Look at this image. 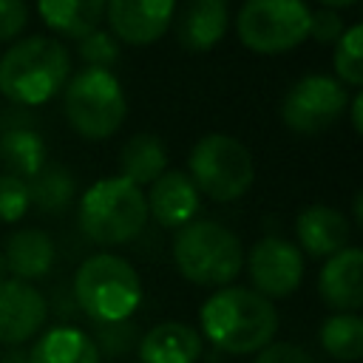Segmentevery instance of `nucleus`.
<instances>
[{
	"mask_svg": "<svg viewBox=\"0 0 363 363\" xmlns=\"http://www.w3.org/2000/svg\"><path fill=\"white\" fill-rule=\"evenodd\" d=\"M204 337L227 354H255L272 343L278 312L272 301L247 286H221L199 309Z\"/></svg>",
	"mask_w": 363,
	"mask_h": 363,
	"instance_id": "nucleus-1",
	"label": "nucleus"
},
{
	"mask_svg": "<svg viewBox=\"0 0 363 363\" xmlns=\"http://www.w3.org/2000/svg\"><path fill=\"white\" fill-rule=\"evenodd\" d=\"M71 74L68 48L54 37H23L0 57V94L14 105H43L65 88Z\"/></svg>",
	"mask_w": 363,
	"mask_h": 363,
	"instance_id": "nucleus-2",
	"label": "nucleus"
},
{
	"mask_svg": "<svg viewBox=\"0 0 363 363\" xmlns=\"http://www.w3.org/2000/svg\"><path fill=\"white\" fill-rule=\"evenodd\" d=\"M173 264L190 284L227 286L244 267V247L233 230L210 218H193L173 235Z\"/></svg>",
	"mask_w": 363,
	"mask_h": 363,
	"instance_id": "nucleus-3",
	"label": "nucleus"
},
{
	"mask_svg": "<svg viewBox=\"0 0 363 363\" xmlns=\"http://www.w3.org/2000/svg\"><path fill=\"white\" fill-rule=\"evenodd\" d=\"M74 298L94 323H122L142 303V281L122 255L96 252L79 264Z\"/></svg>",
	"mask_w": 363,
	"mask_h": 363,
	"instance_id": "nucleus-4",
	"label": "nucleus"
},
{
	"mask_svg": "<svg viewBox=\"0 0 363 363\" xmlns=\"http://www.w3.org/2000/svg\"><path fill=\"white\" fill-rule=\"evenodd\" d=\"M147 221V204L142 187L122 176L94 182L79 199V227L102 247L133 241Z\"/></svg>",
	"mask_w": 363,
	"mask_h": 363,
	"instance_id": "nucleus-5",
	"label": "nucleus"
},
{
	"mask_svg": "<svg viewBox=\"0 0 363 363\" xmlns=\"http://www.w3.org/2000/svg\"><path fill=\"white\" fill-rule=\"evenodd\" d=\"M65 119L85 139H108L119 130L128 102L119 79L105 68H82L65 85Z\"/></svg>",
	"mask_w": 363,
	"mask_h": 363,
	"instance_id": "nucleus-6",
	"label": "nucleus"
},
{
	"mask_svg": "<svg viewBox=\"0 0 363 363\" xmlns=\"http://www.w3.org/2000/svg\"><path fill=\"white\" fill-rule=\"evenodd\" d=\"M187 167L196 190L210 196L213 201L241 199L255 179V162L250 147L230 133L201 136L190 150Z\"/></svg>",
	"mask_w": 363,
	"mask_h": 363,
	"instance_id": "nucleus-7",
	"label": "nucleus"
},
{
	"mask_svg": "<svg viewBox=\"0 0 363 363\" xmlns=\"http://www.w3.org/2000/svg\"><path fill=\"white\" fill-rule=\"evenodd\" d=\"M309 14L303 0H244L235 31L250 51L284 54L309 37Z\"/></svg>",
	"mask_w": 363,
	"mask_h": 363,
	"instance_id": "nucleus-8",
	"label": "nucleus"
},
{
	"mask_svg": "<svg viewBox=\"0 0 363 363\" xmlns=\"http://www.w3.org/2000/svg\"><path fill=\"white\" fill-rule=\"evenodd\" d=\"M346 88L326 74L301 77L281 102V119L295 133H320L346 111Z\"/></svg>",
	"mask_w": 363,
	"mask_h": 363,
	"instance_id": "nucleus-9",
	"label": "nucleus"
},
{
	"mask_svg": "<svg viewBox=\"0 0 363 363\" xmlns=\"http://www.w3.org/2000/svg\"><path fill=\"white\" fill-rule=\"evenodd\" d=\"M247 267H250V281H252L255 292L264 295L267 301L292 295L303 278L301 250L292 241L278 238V235H267V238L255 241L250 250Z\"/></svg>",
	"mask_w": 363,
	"mask_h": 363,
	"instance_id": "nucleus-10",
	"label": "nucleus"
},
{
	"mask_svg": "<svg viewBox=\"0 0 363 363\" xmlns=\"http://www.w3.org/2000/svg\"><path fill=\"white\" fill-rule=\"evenodd\" d=\"M48 318L43 292L17 278L0 281V346H20L40 335Z\"/></svg>",
	"mask_w": 363,
	"mask_h": 363,
	"instance_id": "nucleus-11",
	"label": "nucleus"
},
{
	"mask_svg": "<svg viewBox=\"0 0 363 363\" xmlns=\"http://www.w3.org/2000/svg\"><path fill=\"white\" fill-rule=\"evenodd\" d=\"M176 14V0H105V17L116 40L147 45L159 40Z\"/></svg>",
	"mask_w": 363,
	"mask_h": 363,
	"instance_id": "nucleus-12",
	"label": "nucleus"
},
{
	"mask_svg": "<svg viewBox=\"0 0 363 363\" xmlns=\"http://www.w3.org/2000/svg\"><path fill=\"white\" fill-rule=\"evenodd\" d=\"M320 298L335 312H357L363 306V252L360 247H343L329 255L320 278Z\"/></svg>",
	"mask_w": 363,
	"mask_h": 363,
	"instance_id": "nucleus-13",
	"label": "nucleus"
},
{
	"mask_svg": "<svg viewBox=\"0 0 363 363\" xmlns=\"http://www.w3.org/2000/svg\"><path fill=\"white\" fill-rule=\"evenodd\" d=\"M199 190L182 170H164L145 196L147 216H153L162 227H184L199 213Z\"/></svg>",
	"mask_w": 363,
	"mask_h": 363,
	"instance_id": "nucleus-14",
	"label": "nucleus"
},
{
	"mask_svg": "<svg viewBox=\"0 0 363 363\" xmlns=\"http://www.w3.org/2000/svg\"><path fill=\"white\" fill-rule=\"evenodd\" d=\"M142 363H199L204 352L201 332L182 320L150 326L136 343Z\"/></svg>",
	"mask_w": 363,
	"mask_h": 363,
	"instance_id": "nucleus-15",
	"label": "nucleus"
},
{
	"mask_svg": "<svg viewBox=\"0 0 363 363\" xmlns=\"http://www.w3.org/2000/svg\"><path fill=\"white\" fill-rule=\"evenodd\" d=\"M295 235H298L301 250H306L315 258H329L340 252L343 247H349L352 224L340 210L329 204H312L298 213Z\"/></svg>",
	"mask_w": 363,
	"mask_h": 363,
	"instance_id": "nucleus-16",
	"label": "nucleus"
},
{
	"mask_svg": "<svg viewBox=\"0 0 363 363\" xmlns=\"http://www.w3.org/2000/svg\"><path fill=\"white\" fill-rule=\"evenodd\" d=\"M227 0H187L176 20V37L187 51H210L227 34Z\"/></svg>",
	"mask_w": 363,
	"mask_h": 363,
	"instance_id": "nucleus-17",
	"label": "nucleus"
},
{
	"mask_svg": "<svg viewBox=\"0 0 363 363\" xmlns=\"http://www.w3.org/2000/svg\"><path fill=\"white\" fill-rule=\"evenodd\" d=\"M54 255L57 252H54L51 235L43 230H34V227L14 230L3 247L6 272H11V278H17V281L43 278L54 267Z\"/></svg>",
	"mask_w": 363,
	"mask_h": 363,
	"instance_id": "nucleus-18",
	"label": "nucleus"
},
{
	"mask_svg": "<svg viewBox=\"0 0 363 363\" xmlns=\"http://www.w3.org/2000/svg\"><path fill=\"white\" fill-rule=\"evenodd\" d=\"M26 363H99V352L88 332L77 326H51L37 337Z\"/></svg>",
	"mask_w": 363,
	"mask_h": 363,
	"instance_id": "nucleus-19",
	"label": "nucleus"
},
{
	"mask_svg": "<svg viewBox=\"0 0 363 363\" xmlns=\"http://www.w3.org/2000/svg\"><path fill=\"white\" fill-rule=\"evenodd\" d=\"M122 179L142 187L156 182L167 167V147L156 133H136L119 150Z\"/></svg>",
	"mask_w": 363,
	"mask_h": 363,
	"instance_id": "nucleus-20",
	"label": "nucleus"
},
{
	"mask_svg": "<svg viewBox=\"0 0 363 363\" xmlns=\"http://www.w3.org/2000/svg\"><path fill=\"white\" fill-rule=\"evenodd\" d=\"M0 164L9 176L31 179L45 164V145L28 125H11L0 130Z\"/></svg>",
	"mask_w": 363,
	"mask_h": 363,
	"instance_id": "nucleus-21",
	"label": "nucleus"
},
{
	"mask_svg": "<svg viewBox=\"0 0 363 363\" xmlns=\"http://www.w3.org/2000/svg\"><path fill=\"white\" fill-rule=\"evenodd\" d=\"M37 9L48 28L82 40L105 17V0H37Z\"/></svg>",
	"mask_w": 363,
	"mask_h": 363,
	"instance_id": "nucleus-22",
	"label": "nucleus"
},
{
	"mask_svg": "<svg viewBox=\"0 0 363 363\" xmlns=\"http://www.w3.org/2000/svg\"><path fill=\"white\" fill-rule=\"evenodd\" d=\"M320 346L329 357L352 363L363 357V318L357 312H335L320 326Z\"/></svg>",
	"mask_w": 363,
	"mask_h": 363,
	"instance_id": "nucleus-23",
	"label": "nucleus"
},
{
	"mask_svg": "<svg viewBox=\"0 0 363 363\" xmlns=\"http://www.w3.org/2000/svg\"><path fill=\"white\" fill-rule=\"evenodd\" d=\"M28 199L40 213H60L74 199V176L60 164H43L28 182Z\"/></svg>",
	"mask_w": 363,
	"mask_h": 363,
	"instance_id": "nucleus-24",
	"label": "nucleus"
},
{
	"mask_svg": "<svg viewBox=\"0 0 363 363\" xmlns=\"http://www.w3.org/2000/svg\"><path fill=\"white\" fill-rule=\"evenodd\" d=\"M360 57H363V28L354 23L349 26L340 40L335 43V74H337V82L343 85H352V88H360L363 82V65H360Z\"/></svg>",
	"mask_w": 363,
	"mask_h": 363,
	"instance_id": "nucleus-25",
	"label": "nucleus"
},
{
	"mask_svg": "<svg viewBox=\"0 0 363 363\" xmlns=\"http://www.w3.org/2000/svg\"><path fill=\"white\" fill-rule=\"evenodd\" d=\"M99 357H122L128 354L136 343H139V335H136V326L122 320V323H96V335L91 337Z\"/></svg>",
	"mask_w": 363,
	"mask_h": 363,
	"instance_id": "nucleus-26",
	"label": "nucleus"
},
{
	"mask_svg": "<svg viewBox=\"0 0 363 363\" xmlns=\"http://www.w3.org/2000/svg\"><path fill=\"white\" fill-rule=\"evenodd\" d=\"M28 207H31V199H28L26 179L0 173V221L14 224L28 213Z\"/></svg>",
	"mask_w": 363,
	"mask_h": 363,
	"instance_id": "nucleus-27",
	"label": "nucleus"
},
{
	"mask_svg": "<svg viewBox=\"0 0 363 363\" xmlns=\"http://www.w3.org/2000/svg\"><path fill=\"white\" fill-rule=\"evenodd\" d=\"M79 57L85 60L88 68H105L108 71V65H113L119 60V43L108 31L94 28L91 34H85L79 40Z\"/></svg>",
	"mask_w": 363,
	"mask_h": 363,
	"instance_id": "nucleus-28",
	"label": "nucleus"
},
{
	"mask_svg": "<svg viewBox=\"0 0 363 363\" xmlns=\"http://www.w3.org/2000/svg\"><path fill=\"white\" fill-rule=\"evenodd\" d=\"M346 31L343 17L335 9H318L309 14V37L318 43H337L340 34Z\"/></svg>",
	"mask_w": 363,
	"mask_h": 363,
	"instance_id": "nucleus-29",
	"label": "nucleus"
},
{
	"mask_svg": "<svg viewBox=\"0 0 363 363\" xmlns=\"http://www.w3.org/2000/svg\"><path fill=\"white\" fill-rule=\"evenodd\" d=\"M28 23V9L23 0H0V40H14Z\"/></svg>",
	"mask_w": 363,
	"mask_h": 363,
	"instance_id": "nucleus-30",
	"label": "nucleus"
},
{
	"mask_svg": "<svg viewBox=\"0 0 363 363\" xmlns=\"http://www.w3.org/2000/svg\"><path fill=\"white\" fill-rule=\"evenodd\" d=\"M255 363H312L309 352H303L295 343L286 340H272L269 346H264L261 352H255Z\"/></svg>",
	"mask_w": 363,
	"mask_h": 363,
	"instance_id": "nucleus-31",
	"label": "nucleus"
},
{
	"mask_svg": "<svg viewBox=\"0 0 363 363\" xmlns=\"http://www.w3.org/2000/svg\"><path fill=\"white\" fill-rule=\"evenodd\" d=\"M360 113H363V94L357 91V94L352 96V125H354L357 133L363 130V119H360Z\"/></svg>",
	"mask_w": 363,
	"mask_h": 363,
	"instance_id": "nucleus-32",
	"label": "nucleus"
},
{
	"mask_svg": "<svg viewBox=\"0 0 363 363\" xmlns=\"http://www.w3.org/2000/svg\"><path fill=\"white\" fill-rule=\"evenodd\" d=\"M318 3H323V9H346V6H354L357 0H318Z\"/></svg>",
	"mask_w": 363,
	"mask_h": 363,
	"instance_id": "nucleus-33",
	"label": "nucleus"
},
{
	"mask_svg": "<svg viewBox=\"0 0 363 363\" xmlns=\"http://www.w3.org/2000/svg\"><path fill=\"white\" fill-rule=\"evenodd\" d=\"M0 281H6V261H3V255H0Z\"/></svg>",
	"mask_w": 363,
	"mask_h": 363,
	"instance_id": "nucleus-34",
	"label": "nucleus"
}]
</instances>
